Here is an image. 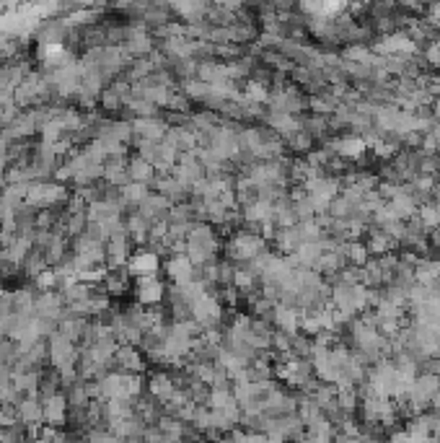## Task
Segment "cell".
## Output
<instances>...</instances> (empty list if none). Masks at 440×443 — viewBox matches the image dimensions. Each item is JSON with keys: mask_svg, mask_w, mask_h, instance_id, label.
<instances>
[{"mask_svg": "<svg viewBox=\"0 0 440 443\" xmlns=\"http://www.w3.org/2000/svg\"><path fill=\"white\" fill-rule=\"evenodd\" d=\"M265 252L267 241L256 231H236L233 238L228 241V249H225L228 262H233V265H249V262H254Z\"/></svg>", "mask_w": 440, "mask_h": 443, "instance_id": "6da1fadb", "label": "cell"}, {"mask_svg": "<svg viewBox=\"0 0 440 443\" xmlns=\"http://www.w3.org/2000/svg\"><path fill=\"white\" fill-rule=\"evenodd\" d=\"M192 317L195 321L200 324V330H207V332H216V327L220 324L223 319V303L218 299L216 293H202L200 299L192 303Z\"/></svg>", "mask_w": 440, "mask_h": 443, "instance_id": "7a4b0ae2", "label": "cell"}, {"mask_svg": "<svg viewBox=\"0 0 440 443\" xmlns=\"http://www.w3.org/2000/svg\"><path fill=\"white\" fill-rule=\"evenodd\" d=\"M158 270H161V257L155 254L153 249H137L133 252V257L127 262V272L130 278L140 280V278H158Z\"/></svg>", "mask_w": 440, "mask_h": 443, "instance_id": "3957f363", "label": "cell"}, {"mask_svg": "<svg viewBox=\"0 0 440 443\" xmlns=\"http://www.w3.org/2000/svg\"><path fill=\"white\" fill-rule=\"evenodd\" d=\"M166 283L158 278H140L135 280V299H137V303L140 306H145V309H153V306H158L161 301L166 299Z\"/></svg>", "mask_w": 440, "mask_h": 443, "instance_id": "277c9868", "label": "cell"}, {"mask_svg": "<svg viewBox=\"0 0 440 443\" xmlns=\"http://www.w3.org/2000/svg\"><path fill=\"white\" fill-rule=\"evenodd\" d=\"M169 127H171V124L155 114V117H140V120H135L133 133H135V138H137V140L161 143V140L166 138V133H169Z\"/></svg>", "mask_w": 440, "mask_h": 443, "instance_id": "5b68a950", "label": "cell"}, {"mask_svg": "<svg viewBox=\"0 0 440 443\" xmlns=\"http://www.w3.org/2000/svg\"><path fill=\"white\" fill-rule=\"evenodd\" d=\"M171 207H174L171 200H166V197L158 195V192H151V195L145 197L143 202L137 205V213H140L145 220H151V223H161V220L169 218Z\"/></svg>", "mask_w": 440, "mask_h": 443, "instance_id": "8992f818", "label": "cell"}, {"mask_svg": "<svg viewBox=\"0 0 440 443\" xmlns=\"http://www.w3.org/2000/svg\"><path fill=\"white\" fill-rule=\"evenodd\" d=\"M164 270L174 285H186V283H192V280L197 278V267L189 262L186 254H174V257H169Z\"/></svg>", "mask_w": 440, "mask_h": 443, "instance_id": "52a82bcc", "label": "cell"}, {"mask_svg": "<svg viewBox=\"0 0 440 443\" xmlns=\"http://www.w3.org/2000/svg\"><path fill=\"white\" fill-rule=\"evenodd\" d=\"M112 368H117L119 373H135V376H137V371H143L145 361L140 350H137V345H119L117 355H114Z\"/></svg>", "mask_w": 440, "mask_h": 443, "instance_id": "ba28073f", "label": "cell"}, {"mask_svg": "<svg viewBox=\"0 0 440 443\" xmlns=\"http://www.w3.org/2000/svg\"><path fill=\"white\" fill-rule=\"evenodd\" d=\"M130 283H133V278H130V272H127V267H106V275H104V290H106V296L109 299H119V296H124L127 290H130Z\"/></svg>", "mask_w": 440, "mask_h": 443, "instance_id": "9c48e42d", "label": "cell"}, {"mask_svg": "<svg viewBox=\"0 0 440 443\" xmlns=\"http://www.w3.org/2000/svg\"><path fill=\"white\" fill-rule=\"evenodd\" d=\"M365 247H368L370 254L383 257V254H391L399 244H396V238H391L386 231H381V228L376 226H368L365 228Z\"/></svg>", "mask_w": 440, "mask_h": 443, "instance_id": "30bf717a", "label": "cell"}, {"mask_svg": "<svg viewBox=\"0 0 440 443\" xmlns=\"http://www.w3.org/2000/svg\"><path fill=\"white\" fill-rule=\"evenodd\" d=\"M41 410H44V423H50V428H57L68 417V397H62V394L47 397V399H41Z\"/></svg>", "mask_w": 440, "mask_h": 443, "instance_id": "8fae6325", "label": "cell"}, {"mask_svg": "<svg viewBox=\"0 0 440 443\" xmlns=\"http://www.w3.org/2000/svg\"><path fill=\"white\" fill-rule=\"evenodd\" d=\"M329 148L339 155V158H355L358 161L360 155L365 153V143L358 135H345V138H337V140H329Z\"/></svg>", "mask_w": 440, "mask_h": 443, "instance_id": "7c38bea8", "label": "cell"}, {"mask_svg": "<svg viewBox=\"0 0 440 443\" xmlns=\"http://www.w3.org/2000/svg\"><path fill=\"white\" fill-rule=\"evenodd\" d=\"M127 174H130V182H135V185H153L155 179V166L148 164L145 158H140V155H133L130 161H127Z\"/></svg>", "mask_w": 440, "mask_h": 443, "instance_id": "4fadbf2b", "label": "cell"}, {"mask_svg": "<svg viewBox=\"0 0 440 443\" xmlns=\"http://www.w3.org/2000/svg\"><path fill=\"white\" fill-rule=\"evenodd\" d=\"M267 124H269V130L280 138H290L293 133H298L300 130V122H298V117H290V114H280V112H269L267 114Z\"/></svg>", "mask_w": 440, "mask_h": 443, "instance_id": "5bb4252c", "label": "cell"}, {"mask_svg": "<svg viewBox=\"0 0 440 443\" xmlns=\"http://www.w3.org/2000/svg\"><path fill=\"white\" fill-rule=\"evenodd\" d=\"M414 278H417V285H425V288H430L432 283H438L440 280V259L420 257L417 267H414Z\"/></svg>", "mask_w": 440, "mask_h": 443, "instance_id": "9a60e30c", "label": "cell"}, {"mask_svg": "<svg viewBox=\"0 0 440 443\" xmlns=\"http://www.w3.org/2000/svg\"><path fill=\"white\" fill-rule=\"evenodd\" d=\"M16 410H19L21 415V423L23 425H39L41 420H44V410H41V402L39 399H34V397H26V399H21L19 404H16Z\"/></svg>", "mask_w": 440, "mask_h": 443, "instance_id": "2e32d148", "label": "cell"}, {"mask_svg": "<svg viewBox=\"0 0 440 443\" xmlns=\"http://www.w3.org/2000/svg\"><path fill=\"white\" fill-rule=\"evenodd\" d=\"M342 254H345L350 267H363L370 259V252L368 247H365V241H345V244H342Z\"/></svg>", "mask_w": 440, "mask_h": 443, "instance_id": "e0dca14e", "label": "cell"}, {"mask_svg": "<svg viewBox=\"0 0 440 443\" xmlns=\"http://www.w3.org/2000/svg\"><path fill=\"white\" fill-rule=\"evenodd\" d=\"M34 303H37V290H29V288L13 290V314H19V317H34Z\"/></svg>", "mask_w": 440, "mask_h": 443, "instance_id": "ac0fdd59", "label": "cell"}, {"mask_svg": "<svg viewBox=\"0 0 440 443\" xmlns=\"http://www.w3.org/2000/svg\"><path fill=\"white\" fill-rule=\"evenodd\" d=\"M151 394H153L155 399H161V402H171L176 397L174 381L166 373H153L151 376Z\"/></svg>", "mask_w": 440, "mask_h": 443, "instance_id": "d6986e66", "label": "cell"}, {"mask_svg": "<svg viewBox=\"0 0 440 443\" xmlns=\"http://www.w3.org/2000/svg\"><path fill=\"white\" fill-rule=\"evenodd\" d=\"M21 267L26 270V275H31V278L37 280L41 272H44V270H50V265H47V259H44V252L34 247L29 252V257L23 259V265H21Z\"/></svg>", "mask_w": 440, "mask_h": 443, "instance_id": "ffe728a7", "label": "cell"}, {"mask_svg": "<svg viewBox=\"0 0 440 443\" xmlns=\"http://www.w3.org/2000/svg\"><path fill=\"white\" fill-rule=\"evenodd\" d=\"M148 195H151V187L148 185H135V182H130L127 187H122L124 207H137Z\"/></svg>", "mask_w": 440, "mask_h": 443, "instance_id": "44dd1931", "label": "cell"}, {"mask_svg": "<svg viewBox=\"0 0 440 443\" xmlns=\"http://www.w3.org/2000/svg\"><path fill=\"white\" fill-rule=\"evenodd\" d=\"M285 140L296 153H311V151H314V138H311L306 130H298V133H293L290 138H285Z\"/></svg>", "mask_w": 440, "mask_h": 443, "instance_id": "7402d4cb", "label": "cell"}, {"mask_svg": "<svg viewBox=\"0 0 440 443\" xmlns=\"http://www.w3.org/2000/svg\"><path fill=\"white\" fill-rule=\"evenodd\" d=\"M102 104H104V109H109V112L124 109V99H122V96H117L112 88H106V91L102 93Z\"/></svg>", "mask_w": 440, "mask_h": 443, "instance_id": "603a6c76", "label": "cell"}, {"mask_svg": "<svg viewBox=\"0 0 440 443\" xmlns=\"http://www.w3.org/2000/svg\"><path fill=\"white\" fill-rule=\"evenodd\" d=\"M13 314V290L0 288V317H10Z\"/></svg>", "mask_w": 440, "mask_h": 443, "instance_id": "cb8c5ba5", "label": "cell"}]
</instances>
